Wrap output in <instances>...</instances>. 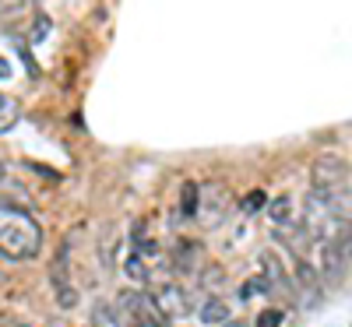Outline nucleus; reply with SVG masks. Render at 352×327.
<instances>
[{
	"instance_id": "obj_16",
	"label": "nucleus",
	"mask_w": 352,
	"mask_h": 327,
	"mask_svg": "<svg viewBox=\"0 0 352 327\" xmlns=\"http://www.w3.org/2000/svg\"><path fill=\"white\" fill-rule=\"evenodd\" d=\"M328 201H331V207H335V212H338V218H345V222L352 225V190L345 187V190L331 194Z\"/></svg>"
},
{
	"instance_id": "obj_27",
	"label": "nucleus",
	"mask_w": 352,
	"mask_h": 327,
	"mask_svg": "<svg viewBox=\"0 0 352 327\" xmlns=\"http://www.w3.org/2000/svg\"><path fill=\"white\" fill-rule=\"evenodd\" d=\"M11 327H18V324H11Z\"/></svg>"
},
{
	"instance_id": "obj_14",
	"label": "nucleus",
	"mask_w": 352,
	"mask_h": 327,
	"mask_svg": "<svg viewBox=\"0 0 352 327\" xmlns=\"http://www.w3.org/2000/svg\"><path fill=\"white\" fill-rule=\"evenodd\" d=\"M124 271L131 282H152V264L134 250H127V257H124Z\"/></svg>"
},
{
	"instance_id": "obj_17",
	"label": "nucleus",
	"mask_w": 352,
	"mask_h": 327,
	"mask_svg": "<svg viewBox=\"0 0 352 327\" xmlns=\"http://www.w3.org/2000/svg\"><path fill=\"white\" fill-rule=\"evenodd\" d=\"M268 204V194L264 190H250L243 201H240V207H243V215H254V212H261V207Z\"/></svg>"
},
{
	"instance_id": "obj_6",
	"label": "nucleus",
	"mask_w": 352,
	"mask_h": 327,
	"mask_svg": "<svg viewBox=\"0 0 352 327\" xmlns=\"http://www.w3.org/2000/svg\"><path fill=\"white\" fill-rule=\"evenodd\" d=\"M169 267L180 278H197L204 271V247L197 240H187V236H180L173 247H169Z\"/></svg>"
},
{
	"instance_id": "obj_11",
	"label": "nucleus",
	"mask_w": 352,
	"mask_h": 327,
	"mask_svg": "<svg viewBox=\"0 0 352 327\" xmlns=\"http://www.w3.org/2000/svg\"><path fill=\"white\" fill-rule=\"evenodd\" d=\"M201 324H212V327H222L226 320H229V306H226V300L222 295H208L204 300V306H201Z\"/></svg>"
},
{
	"instance_id": "obj_7",
	"label": "nucleus",
	"mask_w": 352,
	"mask_h": 327,
	"mask_svg": "<svg viewBox=\"0 0 352 327\" xmlns=\"http://www.w3.org/2000/svg\"><path fill=\"white\" fill-rule=\"evenodd\" d=\"M229 204H232V194H229L226 183H219V180L201 183V212H197V218L208 225V229H215V225L226 218Z\"/></svg>"
},
{
	"instance_id": "obj_23",
	"label": "nucleus",
	"mask_w": 352,
	"mask_h": 327,
	"mask_svg": "<svg viewBox=\"0 0 352 327\" xmlns=\"http://www.w3.org/2000/svg\"><path fill=\"white\" fill-rule=\"evenodd\" d=\"M0 78H11V67H8V60H0Z\"/></svg>"
},
{
	"instance_id": "obj_21",
	"label": "nucleus",
	"mask_w": 352,
	"mask_h": 327,
	"mask_svg": "<svg viewBox=\"0 0 352 327\" xmlns=\"http://www.w3.org/2000/svg\"><path fill=\"white\" fill-rule=\"evenodd\" d=\"M25 4V0H0V14H8V11H18Z\"/></svg>"
},
{
	"instance_id": "obj_9",
	"label": "nucleus",
	"mask_w": 352,
	"mask_h": 327,
	"mask_svg": "<svg viewBox=\"0 0 352 327\" xmlns=\"http://www.w3.org/2000/svg\"><path fill=\"white\" fill-rule=\"evenodd\" d=\"M116 250H120V225H106L102 240H99V260H102L106 271L116 267Z\"/></svg>"
},
{
	"instance_id": "obj_1",
	"label": "nucleus",
	"mask_w": 352,
	"mask_h": 327,
	"mask_svg": "<svg viewBox=\"0 0 352 327\" xmlns=\"http://www.w3.org/2000/svg\"><path fill=\"white\" fill-rule=\"evenodd\" d=\"M43 250V229L21 204L0 201V257L32 260Z\"/></svg>"
},
{
	"instance_id": "obj_13",
	"label": "nucleus",
	"mask_w": 352,
	"mask_h": 327,
	"mask_svg": "<svg viewBox=\"0 0 352 327\" xmlns=\"http://www.w3.org/2000/svg\"><path fill=\"white\" fill-rule=\"evenodd\" d=\"M197 212H201V183L187 180L180 187V218H197Z\"/></svg>"
},
{
	"instance_id": "obj_15",
	"label": "nucleus",
	"mask_w": 352,
	"mask_h": 327,
	"mask_svg": "<svg viewBox=\"0 0 352 327\" xmlns=\"http://www.w3.org/2000/svg\"><path fill=\"white\" fill-rule=\"evenodd\" d=\"M201 278V289L208 292V295H222V289H226V271L219 264H204V271L197 275Z\"/></svg>"
},
{
	"instance_id": "obj_3",
	"label": "nucleus",
	"mask_w": 352,
	"mask_h": 327,
	"mask_svg": "<svg viewBox=\"0 0 352 327\" xmlns=\"http://www.w3.org/2000/svg\"><path fill=\"white\" fill-rule=\"evenodd\" d=\"M349 187V162L335 152H320L314 162H310V190L317 194H338Z\"/></svg>"
},
{
	"instance_id": "obj_26",
	"label": "nucleus",
	"mask_w": 352,
	"mask_h": 327,
	"mask_svg": "<svg viewBox=\"0 0 352 327\" xmlns=\"http://www.w3.org/2000/svg\"><path fill=\"white\" fill-rule=\"evenodd\" d=\"M0 183H4V162H0Z\"/></svg>"
},
{
	"instance_id": "obj_18",
	"label": "nucleus",
	"mask_w": 352,
	"mask_h": 327,
	"mask_svg": "<svg viewBox=\"0 0 352 327\" xmlns=\"http://www.w3.org/2000/svg\"><path fill=\"white\" fill-rule=\"evenodd\" d=\"M282 310L278 306H268V310H261L257 313V327H282Z\"/></svg>"
},
{
	"instance_id": "obj_20",
	"label": "nucleus",
	"mask_w": 352,
	"mask_h": 327,
	"mask_svg": "<svg viewBox=\"0 0 352 327\" xmlns=\"http://www.w3.org/2000/svg\"><path fill=\"white\" fill-rule=\"evenodd\" d=\"M46 28H50V21H46L43 14H39V18H36V32H32V43H39V39L46 36Z\"/></svg>"
},
{
	"instance_id": "obj_22",
	"label": "nucleus",
	"mask_w": 352,
	"mask_h": 327,
	"mask_svg": "<svg viewBox=\"0 0 352 327\" xmlns=\"http://www.w3.org/2000/svg\"><path fill=\"white\" fill-rule=\"evenodd\" d=\"M127 327H166V324H159V320H141V324H127Z\"/></svg>"
},
{
	"instance_id": "obj_10",
	"label": "nucleus",
	"mask_w": 352,
	"mask_h": 327,
	"mask_svg": "<svg viewBox=\"0 0 352 327\" xmlns=\"http://www.w3.org/2000/svg\"><path fill=\"white\" fill-rule=\"evenodd\" d=\"M18 120H21V99H18V95H8V92H0V134L14 131Z\"/></svg>"
},
{
	"instance_id": "obj_12",
	"label": "nucleus",
	"mask_w": 352,
	"mask_h": 327,
	"mask_svg": "<svg viewBox=\"0 0 352 327\" xmlns=\"http://www.w3.org/2000/svg\"><path fill=\"white\" fill-rule=\"evenodd\" d=\"M268 215H272V222H292V218H300V204L292 194H278L268 204Z\"/></svg>"
},
{
	"instance_id": "obj_25",
	"label": "nucleus",
	"mask_w": 352,
	"mask_h": 327,
	"mask_svg": "<svg viewBox=\"0 0 352 327\" xmlns=\"http://www.w3.org/2000/svg\"><path fill=\"white\" fill-rule=\"evenodd\" d=\"M345 250H349V260H352V236H349V247Z\"/></svg>"
},
{
	"instance_id": "obj_19",
	"label": "nucleus",
	"mask_w": 352,
	"mask_h": 327,
	"mask_svg": "<svg viewBox=\"0 0 352 327\" xmlns=\"http://www.w3.org/2000/svg\"><path fill=\"white\" fill-rule=\"evenodd\" d=\"M264 292H268V282H264V275L250 278V282L240 289V295H243V300H254V295H264Z\"/></svg>"
},
{
	"instance_id": "obj_5",
	"label": "nucleus",
	"mask_w": 352,
	"mask_h": 327,
	"mask_svg": "<svg viewBox=\"0 0 352 327\" xmlns=\"http://www.w3.org/2000/svg\"><path fill=\"white\" fill-rule=\"evenodd\" d=\"M261 275H264V282H268V295H275V303H282V306H292L296 303V295H300V289H296V278H289V271H285V264L278 260V253H261Z\"/></svg>"
},
{
	"instance_id": "obj_8",
	"label": "nucleus",
	"mask_w": 352,
	"mask_h": 327,
	"mask_svg": "<svg viewBox=\"0 0 352 327\" xmlns=\"http://www.w3.org/2000/svg\"><path fill=\"white\" fill-rule=\"evenodd\" d=\"M272 236H275V243L285 253H292V257H307L310 253V243H314L307 225L300 218H292V222H272Z\"/></svg>"
},
{
	"instance_id": "obj_24",
	"label": "nucleus",
	"mask_w": 352,
	"mask_h": 327,
	"mask_svg": "<svg viewBox=\"0 0 352 327\" xmlns=\"http://www.w3.org/2000/svg\"><path fill=\"white\" fill-rule=\"evenodd\" d=\"M222 327H247V324H240V320H226Z\"/></svg>"
},
{
	"instance_id": "obj_4",
	"label": "nucleus",
	"mask_w": 352,
	"mask_h": 327,
	"mask_svg": "<svg viewBox=\"0 0 352 327\" xmlns=\"http://www.w3.org/2000/svg\"><path fill=\"white\" fill-rule=\"evenodd\" d=\"M148 300L155 303V313L162 324H173V320H184L194 306H190V292L180 285V282H159L152 285Z\"/></svg>"
},
{
	"instance_id": "obj_2",
	"label": "nucleus",
	"mask_w": 352,
	"mask_h": 327,
	"mask_svg": "<svg viewBox=\"0 0 352 327\" xmlns=\"http://www.w3.org/2000/svg\"><path fill=\"white\" fill-rule=\"evenodd\" d=\"M71 243H74V236H67V240L60 243V250H56V257L50 264V289H53L60 310H74L78 300H81V292L71 278Z\"/></svg>"
}]
</instances>
